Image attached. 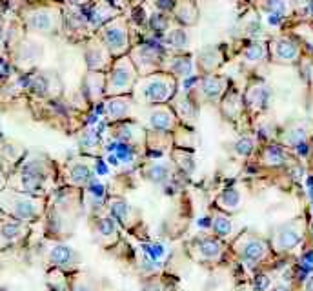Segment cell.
<instances>
[{
  "label": "cell",
  "mask_w": 313,
  "mask_h": 291,
  "mask_svg": "<svg viewBox=\"0 0 313 291\" xmlns=\"http://www.w3.org/2000/svg\"><path fill=\"white\" fill-rule=\"evenodd\" d=\"M232 251L242 264L257 268L259 264L266 262L272 255V246L268 240L251 233H242L232 240Z\"/></svg>",
  "instance_id": "cell-1"
},
{
  "label": "cell",
  "mask_w": 313,
  "mask_h": 291,
  "mask_svg": "<svg viewBox=\"0 0 313 291\" xmlns=\"http://www.w3.org/2000/svg\"><path fill=\"white\" fill-rule=\"evenodd\" d=\"M228 244L215 235H199L188 244V255L197 264H218L224 259Z\"/></svg>",
  "instance_id": "cell-2"
},
{
  "label": "cell",
  "mask_w": 313,
  "mask_h": 291,
  "mask_svg": "<svg viewBox=\"0 0 313 291\" xmlns=\"http://www.w3.org/2000/svg\"><path fill=\"white\" fill-rule=\"evenodd\" d=\"M0 206L4 211H8L15 220L20 222H29L35 220L38 215L42 213V202L40 200L33 199L31 195L26 193H13L8 191L0 197Z\"/></svg>",
  "instance_id": "cell-3"
},
{
  "label": "cell",
  "mask_w": 313,
  "mask_h": 291,
  "mask_svg": "<svg viewBox=\"0 0 313 291\" xmlns=\"http://www.w3.org/2000/svg\"><path fill=\"white\" fill-rule=\"evenodd\" d=\"M304 235H306V222L304 218H295V220H290L286 224H281L279 227H275V231L272 235V251L275 253H290L295 248H299L302 242H304Z\"/></svg>",
  "instance_id": "cell-4"
},
{
  "label": "cell",
  "mask_w": 313,
  "mask_h": 291,
  "mask_svg": "<svg viewBox=\"0 0 313 291\" xmlns=\"http://www.w3.org/2000/svg\"><path fill=\"white\" fill-rule=\"evenodd\" d=\"M175 93V80L164 77V75H153V77L142 80L139 87L141 100L146 104H164Z\"/></svg>",
  "instance_id": "cell-5"
},
{
  "label": "cell",
  "mask_w": 313,
  "mask_h": 291,
  "mask_svg": "<svg viewBox=\"0 0 313 291\" xmlns=\"http://www.w3.org/2000/svg\"><path fill=\"white\" fill-rule=\"evenodd\" d=\"M48 182V168L40 160H27L20 168V186L24 193H33L40 195Z\"/></svg>",
  "instance_id": "cell-6"
},
{
  "label": "cell",
  "mask_w": 313,
  "mask_h": 291,
  "mask_svg": "<svg viewBox=\"0 0 313 291\" xmlns=\"http://www.w3.org/2000/svg\"><path fill=\"white\" fill-rule=\"evenodd\" d=\"M135 75L137 73L131 64L124 62V60L118 62L113 68V71H111V75H109L108 84H106V91L113 96H122L124 93H127L133 87Z\"/></svg>",
  "instance_id": "cell-7"
},
{
  "label": "cell",
  "mask_w": 313,
  "mask_h": 291,
  "mask_svg": "<svg viewBox=\"0 0 313 291\" xmlns=\"http://www.w3.org/2000/svg\"><path fill=\"white\" fill-rule=\"evenodd\" d=\"M106 211L117 220L118 226L126 227V229H133L137 224L141 222V213L120 197H108Z\"/></svg>",
  "instance_id": "cell-8"
},
{
  "label": "cell",
  "mask_w": 313,
  "mask_h": 291,
  "mask_svg": "<svg viewBox=\"0 0 313 291\" xmlns=\"http://www.w3.org/2000/svg\"><path fill=\"white\" fill-rule=\"evenodd\" d=\"M95 159H77L68 166V182L75 187H87L97 178Z\"/></svg>",
  "instance_id": "cell-9"
},
{
  "label": "cell",
  "mask_w": 313,
  "mask_h": 291,
  "mask_svg": "<svg viewBox=\"0 0 313 291\" xmlns=\"http://www.w3.org/2000/svg\"><path fill=\"white\" fill-rule=\"evenodd\" d=\"M139 169H141L142 178L155 186H164L171 182L173 175L177 171L171 160H151V162H144Z\"/></svg>",
  "instance_id": "cell-10"
},
{
  "label": "cell",
  "mask_w": 313,
  "mask_h": 291,
  "mask_svg": "<svg viewBox=\"0 0 313 291\" xmlns=\"http://www.w3.org/2000/svg\"><path fill=\"white\" fill-rule=\"evenodd\" d=\"M111 133H115L113 138L118 142H124L127 146H133L137 150H146V131L139 124L133 122H117L111 127Z\"/></svg>",
  "instance_id": "cell-11"
},
{
  "label": "cell",
  "mask_w": 313,
  "mask_h": 291,
  "mask_svg": "<svg viewBox=\"0 0 313 291\" xmlns=\"http://www.w3.org/2000/svg\"><path fill=\"white\" fill-rule=\"evenodd\" d=\"M95 235L104 248H111V246H115L120 240V226H118V222L108 211L97 217Z\"/></svg>",
  "instance_id": "cell-12"
},
{
  "label": "cell",
  "mask_w": 313,
  "mask_h": 291,
  "mask_svg": "<svg viewBox=\"0 0 313 291\" xmlns=\"http://www.w3.org/2000/svg\"><path fill=\"white\" fill-rule=\"evenodd\" d=\"M50 262L59 269H73L80 266L82 259L78 251L73 250L71 246L55 244L50 250Z\"/></svg>",
  "instance_id": "cell-13"
},
{
  "label": "cell",
  "mask_w": 313,
  "mask_h": 291,
  "mask_svg": "<svg viewBox=\"0 0 313 291\" xmlns=\"http://www.w3.org/2000/svg\"><path fill=\"white\" fill-rule=\"evenodd\" d=\"M242 202H244L242 191L237 186H230L215 197V209H218V211H222L226 215H233L237 211H241Z\"/></svg>",
  "instance_id": "cell-14"
},
{
  "label": "cell",
  "mask_w": 313,
  "mask_h": 291,
  "mask_svg": "<svg viewBox=\"0 0 313 291\" xmlns=\"http://www.w3.org/2000/svg\"><path fill=\"white\" fill-rule=\"evenodd\" d=\"M148 126L155 133H169L175 127V115L168 108H155L148 117Z\"/></svg>",
  "instance_id": "cell-15"
},
{
  "label": "cell",
  "mask_w": 313,
  "mask_h": 291,
  "mask_svg": "<svg viewBox=\"0 0 313 291\" xmlns=\"http://www.w3.org/2000/svg\"><path fill=\"white\" fill-rule=\"evenodd\" d=\"M211 231L217 238H220L228 244L233 238V233H235L232 217L213 208V211H211Z\"/></svg>",
  "instance_id": "cell-16"
},
{
  "label": "cell",
  "mask_w": 313,
  "mask_h": 291,
  "mask_svg": "<svg viewBox=\"0 0 313 291\" xmlns=\"http://www.w3.org/2000/svg\"><path fill=\"white\" fill-rule=\"evenodd\" d=\"M106 109V117L111 120V122H122L126 120L129 115H131V100L124 99V96H113L109 99L104 106Z\"/></svg>",
  "instance_id": "cell-17"
},
{
  "label": "cell",
  "mask_w": 313,
  "mask_h": 291,
  "mask_svg": "<svg viewBox=\"0 0 313 291\" xmlns=\"http://www.w3.org/2000/svg\"><path fill=\"white\" fill-rule=\"evenodd\" d=\"M169 160H171L173 166L177 168V171H181L182 175H186V177H191L197 169L195 157H193V153H191L190 150H186V148H175V150H171Z\"/></svg>",
  "instance_id": "cell-18"
},
{
  "label": "cell",
  "mask_w": 313,
  "mask_h": 291,
  "mask_svg": "<svg viewBox=\"0 0 313 291\" xmlns=\"http://www.w3.org/2000/svg\"><path fill=\"white\" fill-rule=\"evenodd\" d=\"M199 89L202 93V96L208 100H218L222 96L224 89H226V80L220 77H215V75H209L200 80Z\"/></svg>",
  "instance_id": "cell-19"
},
{
  "label": "cell",
  "mask_w": 313,
  "mask_h": 291,
  "mask_svg": "<svg viewBox=\"0 0 313 291\" xmlns=\"http://www.w3.org/2000/svg\"><path fill=\"white\" fill-rule=\"evenodd\" d=\"M260 162L268 168H281L290 162V155L282 146H268L260 155Z\"/></svg>",
  "instance_id": "cell-20"
},
{
  "label": "cell",
  "mask_w": 313,
  "mask_h": 291,
  "mask_svg": "<svg viewBox=\"0 0 313 291\" xmlns=\"http://www.w3.org/2000/svg\"><path fill=\"white\" fill-rule=\"evenodd\" d=\"M26 226L20 220H8V222L0 224V242L9 244V242H17L26 235Z\"/></svg>",
  "instance_id": "cell-21"
},
{
  "label": "cell",
  "mask_w": 313,
  "mask_h": 291,
  "mask_svg": "<svg viewBox=\"0 0 313 291\" xmlns=\"http://www.w3.org/2000/svg\"><path fill=\"white\" fill-rule=\"evenodd\" d=\"M106 44L111 47V51L118 53V51H122L127 44V35L124 31L122 27H111L106 31Z\"/></svg>",
  "instance_id": "cell-22"
},
{
  "label": "cell",
  "mask_w": 313,
  "mask_h": 291,
  "mask_svg": "<svg viewBox=\"0 0 313 291\" xmlns=\"http://www.w3.org/2000/svg\"><path fill=\"white\" fill-rule=\"evenodd\" d=\"M268 96H270V93L264 86H253V87H250L248 95H246V102H248V106L253 109H262L268 104Z\"/></svg>",
  "instance_id": "cell-23"
},
{
  "label": "cell",
  "mask_w": 313,
  "mask_h": 291,
  "mask_svg": "<svg viewBox=\"0 0 313 291\" xmlns=\"http://www.w3.org/2000/svg\"><path fill=\"white\" fill-rule=\"evenodd\" d=\"M232 151L237 159H250L251 155L255 153V140L251 136H241V138L233 144Z\"/></svg>",
  "instance_id": "cell-24"
},
{
  "label": "cell",
  "mask_w": 313,
  "mask_h": 291,
  "mask_svg": "<svg viewBox=\"0 0 313 291\" xmlns=\"http://www.w3.org/2000/svg\"><path fill=\"white\" fill-rule=\"evenodd\" d=\"M297 45L290 40H279L275 44V57L279 60H284V62H291V60L297 59Z\"/></svg>",
  "instance_id": "cell-25"
},
{
  "label": "cell",
  "mask_w": 313,
  "mask_h": 291,
  "mask_svg": "<svg viewBox=\"0 0 313 291\" xmlns=\"http://www.w3.org/2000/svg\"><path fill=\"white\" fill-rule=\"evenodd\" d=\"M29 26L38 31H48L51 27V18L48 13H33L29 17Z\"/></svg>",
  "instance_id": "cell-26"
},
{
  "label": "cell",
  "mask_w": 313,
  "mask_h": 291,
  "mask_svg": "<svg viewBox=\"0 0 313 291\" xmlns=\"http://www.w3.org/2000/svg\"><path fill=\"white\" fill-rule=\"evenodd\" d=\"M171 71L177 75V77H190L191 71H193V66H191V60L190 59H177L175 62L171 64Z\"/></svg>",
  "instance_id": "cell-27"
},
{
  "label": "cell",
  "mask_w": 313,
  "mask_h": 291,
  "mask_svg": "<svg viewBox=\"0 0 313 291\" xmlns=\"http://www.w3.org/2000/svg\"><path fill=\"white\" fill-rule=\"evenodd\" d=\"M80 148L86 151L99 150L100 148V135L95 131H86L80 138Z\"/></svg>",
  "instance_id": "cell-28"
},
{
  "label": "cell",
  "mask_w": 313,
  "mask_h": 291,
  "mask_svg": "<svg viewBox=\"0 0 313 291\" xmlns=\"http://www.w3.org/2000/svg\"><path fill=\"white\" fill-rule=\"evenodd\" d=\"M264 57V47L260 44H251L244 50V59L248 62H259Z\"/></svg>",
  "instance_id": "cell-29"
},
{
  "label": "cell",
  "mask_w": 313,
  "mask_h": 291,
  "mask_svg": "<svg viewBox=\"0 0 313 291\" xmlns=\"http://www.w3.org/2000/svg\"><path fill=\"white\" fill-rule=\"evenodd\" d=\"M224 113L228 117H235L239 113V96L237 95H230L224 102Z\"/></svg>",
  "instance_id": "cell-30"
},
{
  "label": "cell",
  "mask_w": 313,
  "mask_h": 291,
  "mask_svg": "<svg viewBox=\"0 0 313 291\" xmlns=\"http://www.w3.org/2000/svg\"><path fill=\"white\" fill-rule=\"evenodd\" d=\"M142 291H166V286H164V282L160 278H150V280L144 282V286H142Z\"/></svg>",
  "instance_id": "cell-31"
},
{
  "label": "cell",
  "mask_w": 313,
  "mask_h": 291,
  "mask_svg": "<svg viewBox=\"0 0 313 291\" xmlns=\"http://www.w3.org/2000/svg\"><path fill=\"white\" fill-rule=\"evenodd\" d=\"M71 291H97V287L91 280L80 278V280H77L75 284H71Z\"/></svg>",
  "instance_id": "cell-32"
},
{
  "label": "cell",
  "mask_w": 313,
  "mask_h": 291,
  "mask_svg": "<svg viewBox=\"0 0 313 291\" xmlns=\"http://www.w3.org/2000/svg\"><path fill=\"white\" fill-rule=\"evenodd\" d=\"M266 9L272 11V15H279V17H281V15L284 13V4H282L281 0H270Z\"/></svg>",
  "instance_id": "cell-33"
},
{
  "label": "cell",
  "mask_w": 313,
  "mask_h": 291,
  "mask_svg": "<svg viewBox=\"0 0 313 291\" xmlns=\"http://www.w3.org/2000/svg\"><path fill=\"white\" fill-rule=\"evenodd\" d=\"M171 42L177 47H184L186 45V42H188V38H186V33H182V31H175L171 35Z\"/></svg>",
  "instance_id": "cell-34"
},
{
  "label": "cell",
  "mask_w": 313,
  "mask_h": 291,
  "mask_svg": "<svg viewBox=\"0 0 313 291\" xmlns=\"http://www.w3.org/2000/svg\"><path fill=\"white\" fill-rule=\"evenodd\" d=\"M300 262L304 264L306 268H313V250H306L300 257Z\"/></svg>",
  "instance_id": "cell-35"
},
{
  "label": "cell",
  "mask_w": 313,
  "mask_h": 291,
  "mask_svg": "<svg viewBox=\"0 0 313 291\" xmlns=\"http://www.w3.org/2000/svg\"><path fill=\"white\" fill-rule=\"evenodd\" d=\"M302 291H313V275H309V277L302 282Z\"/></svg>",
  "instance_id": "cell-36"
},
{
  "label": "cell",
  "mask_w": 313,
  "mask_h": 291,
  "mask_svg": "<svg viewBox=\"0 0 313 291\" xmlns=\"http://www.w3.org/2000/svg\"><path fill=\"white\" fill-rule=\"evenodd\" d=\"M8 71H9L8 64H6L4 60H0V77H6V75H8Z\"/></svg>",
  "instance_id": "cell-37"
},
{
  "label": "cell",
  "mask_w": 313,
  "mask_h": 291,
  "mask_svg": "<svg viewBox=\"0 0 313 291\" xmlns=\"http://www.w3.org/2000/svg\"><path fill=\"white\" fill-rule=\"evenodd\" d=\"M237 291H253V289H251L250 286H241V287H239V289H237Z\"/></svg>",
  "instance_id": "cell-38"
},
{
  "label": "cell",
  "mask_w": 313,
  "mask_h": 291,
  "mask_svg": "<svg viewBox=\"0 0 313 291\" xmlns=\"http://www.w3.org/2000/svg\"><path fill=\"white\" fill-rule=\"evenodd\" d=\"M309 233H311V235H313V224H311V226H309Z\"/></svg>",
  "instance_id": "cell-39"
},
{
  "label": "cell",
  "mask_w": 313,
  "mask_h": 291,
  "mask_svg": "<svg viewBox=\"0 0 313 291\" xmlns=\"http://www.w3.org/2000/svg\"><path fill=\"white\" fill-rule=\"evenodd\" d=\"M0 187H2V177H0Z\"/></svg>",
  "instance_id": "cell-40"
}]
</instances>
